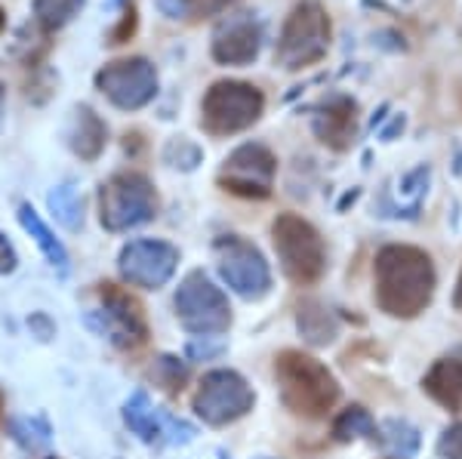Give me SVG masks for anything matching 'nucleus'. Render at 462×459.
<instances>
[{
    "mask_svg": "<svg viewBox=\"0 0 462 459\" xmlns=\"http://www.w3.org/2000/svg\"><path fill=\"white\" fill-rule=\"evenodd\" d=\"M158 213L154 185L143 173H117L99 191V219L108 232H130Z\"/></svg>",
    "mask_w": 462,
    "mask_h": 459,
    "instance_id": "6",
    "label": "nucleus"
},
{
    "mask_svg": "<svg viewBox=\"0 0 462 459\" xmlns=\"http://www.w3.org/2000/svg\"><path fill=\"white\" fill-rule=\"evenodd\" d=\"M136 28H139L136 4H133V0H126V4H124V13H121V22L115 25V32H111L108 43H111V47H121V43H126L133 34H136Z\"/></svg>",
    "mask_w": 462,
    "mask_h": 459,
    "instance_id": "28",
    "label": "nucleus"
},
{
    "mask_svg": "<svg viewBox=\"0 0 462 459\" xmlns=\"http://www.w3.org/2000/svg\"><path fill=\"white\" fill-rule=\"evenodd\" d=\"M124 423L130 426L133 435H139V441L145 444L163 441V413L154 410L152 398L145 391H133L130 401L124 404Z\"/></svg>",
    "mask_w": 462,
    "mask_h": 459,
    "instance_id": "18",
    "label": "nucleus"
},
{
    "mask_svg": "<svg viewBox=\"0 0 462 459\" xmlns=\"http://www.w3.org/2000/svg\"><path fill=\"white\" fill-rule=\"evenodd\" d=\"M272 241L278 250L284 275L300 287L318 284L327 271V247L318 228L296 213H281L272 225Z\"/></svg>",
    "mask_w": 462,
    "mask_h": 459,
    "instance_id": "3",
    "label": "nucleus"
},
{
    "mask_svg": "<svg viewBox=\"0 0 462 459\" xmlns=\"http://www.w3.org/2000/svg\"><path fill=\"white\" fill-rule=\"evenodd\" d=\"M263 50V25L253 13L228 16L213 34V59L219 65H250Z\"/></svg>",
    "mask_w": 462,
    "mask_h": 459,
    "instance_id": "14",
    "label": "nucleus"
},
{
    "mask_svg": "<svg viewBox=\"0 0 462 459\" xmlns=\"http://www.w3.org/2000/svg\"><path fill=\"white\" fill-rule=\"evenodd\" d=\"M176 317L191 336H219L231 327V308L219 287L204 271H191L176 290Z\"/></svg>",
    "mask_w": 462,
    "mask_h": 459,
    "instance_id": "7",
    "label": "nucleus"
},
{
    "mask_svg": "<svg viewBox=\"0 0 462 459\" xmlns=\"http://www.w3.org/2000/svg\"><path fill=\"white\" fill-rule=\"evenodd\" d=\"M4 25H6V16H4V10H0V32H4Z\"/></svg>",
    "mask_w": 462,
    "mask_h": 459,
    "instance_id": "39",
    "label": "nucleus"
},
{
    "mask_svg": "<svg viewBox=\"0 0 462 459\" xmlns=\"http://www.w3.org/2000/svg\"><path fill=\"white\" fill-rule=\"evenodd\" d=\"M102 296V312L87 315V324L93 327L99 336L111 339L117 349H136L148 339V321L145 312L130 293L121 290L117 284H99Z\"/></svg>",
    "mask_w": 462,
    "mask_h": 459,
    "instance_id": "10",
    "label": "nucleus"
},
{
    "mask_svg": "<svg viewBox=\"0 0 462 459\" xmlns=\"http://www.w3.org/2000/svg\"><path fill=\"white\" fill-rule=\"evenodd\" d=\"M278 173V161L265 145L247 142L226 158V167L219 173V188H226L228 195L247 197V201H265L272 197V182Z\"/></svg>",
    "mask_w": 462,
    "mask_h": 459,
    "instance_id": "11",
    "label": "nucleus"
},
{
    "mask_svg": "<svg viewBox=\"0 0 462 459\" xmlns=\"http://www.w3.org/2000/svg\"><path fill=\"white\" fill-rule=\"evenodd\" d=\"M330 47V19L318 0H302L293 6L284 32L274 47V62L287 71H300L320 62Z\"/></svg>",
    "mask_w": 462,
    "mask_h": 459,
    "instance_id": "4",
    "label": "nucleus"
},
{
    "mask_svg": "<svg viewBox=\"0 0 462 459\" xmlns=\"http://www.w3.org/2000/svg\"><path fill=\"white\" fill-rule=\"evenodd\" d=\"M200 148L191 142V139H185V136H176V139H170L167 148H163V161H167L170 167H176V170H195L200 164Z\"/></svg>",
    "mask_w": 462,
    "mask_h": 459,
    "instance_id": "27",
    "label": "nucleus"
},
{
    "mask_svg": "<svg viewBox=\"0 0 462 459\" xmlns=\"http://www.w3.org/2000/svg\"><path fill=\"white\" fill-rule=\"evenodd\" d=\"M453 308L462 315V271H459V280H457V290H453Z\"/></svg>",
    "mask_w": 462,
    "mask_h": 459,
    "instance_id": "37",
    "label": "nucleus"
},
{
    "mask_svg": "<svg viewBox=\"0 0 462 459\" xmlns=\"http://www.w3.org/2000/svg\"><path fill=\"white\" fill-rule=\"evenodd\" d=\"M0 106H4V84H0Z\"/></svg>",
    "mask_w": 462,
    "mask_h": 459,
    "instance_id": "40",
    "label": "nucleus"
},
{
    "mask_svg": "<svg viewBox=\"0 0 462 459\" xmlns=\"http://www.w3.org/2000/svg\"><path fill=\"white\" fill-rule=\"evenodd\" d=\"M108 142V127L89 106L74 108V124L69 130V145L80 161H96Z\"/></svg>",
    "mask_w": 462,
    "mask_h": 459,
    "instance_id": "17",
    "label": "nucleus"
},
{
    "mask_svg": "<svg viewBox=\"0 0 462 459\" xmlns=\"http://www.w3.org/2000/svg\"><path fill=\"white\" fill-rule=\"evenodd\" d=\"M355 111L357 106L348 96H333L330 102H324L315 117V136L327 148L346 151L355 139Z\"/></svg>",
    "mask_w": 462,
    "mask_h": 459,
    "instance_id": "15",
    "label": "nucleus"
},
{
    "mask_svg": "<svg viewBox=\"0 0 462 459\" xmlns=\"http://www.w3.org/2000/svg\"><path fill=\"white\" fill-rule=\"evenodd\" d=\"M379 441L389 447V454L394 459H410L420 450V432L410 423H398V419H389V423L383 426V438Z\"/></svg>",
    "mask_w": 462,
    "mask_h": 459,
    "instance_id": "24",
    "label": "nucleus"
},
{
    "mask_svg": "<svg viewBox=\"0 0 462 459\" xmlns=\"http://www.w3.org/2000/svg\"><path fill=\"white\" fill-rule=\"evenodd\" d=\"M330 435H333V441H339V444H352L357 438L376 441L379 428H376V419L370 417L367 407L352 404V407H346V410H342L337 419H333Z\"/></svg>",
    "mask_w": 462,
    "mask_h": 459,
    "instance_id": "21",
    "label": "nucleus"
},
{
    "mask_svg": "<svg viewBox=\"0 0 462 459\" xmlns=\"http://www.w3.org/2000/svg\"><path fill=\"white\" fill-rule=\"evenodd\" d=\"M121 275L126 284L158 290L173 278L179 265V250L167 241H133L121 250Z\"/></svg>",
    "mask_w": 462,
    "mask_h": 459,
    "instance_id": "13",
    "label": "nucleus"
},
{
    "mask_svg": "<svg viewBox=\"0 0 462 459\" xmlns=\"http://www.w3.org/2000/svg\"><path fill=\"white\" fill-rule=\"evenodd\" d=\"M256 404L250 382L235 370H210L195 391V413L207 426H228L247 417Z\"/></svg>",
    "mask_w": 462,
    "mask_h": 459,
    "instance_id": "9",
    "label": "nucleus"
},
{
    "mask_svg": "<svg viewBox=\"0 0 462 459\" xmlns=\"http://www.w3.org/2000/svg\"><path fill=\"white\" fill-rule=\"evenodd\" d=\"M10 432L25 450H41L50 444V428L43 419H13Z\"/></svg>",
    "mask_w": 462,
    "mask_h": 459,
    "instance_id": "26",
    "label": "nucleus"
},
{
    "mask_svg": "<svg viewBox=\"0 0 462 459\" xmlns=\"http://www.w3.org/2000/svg\"><path fill=\"white\" fill-rule=\"evenodd\" d=\"M265 96L244 80H219L200 102V124L210 136H235L263 117Z\"/></svg>",
    "mask_w": 462,
    "mask_h": 459,
    "instance_id": "5",
    "label": "nucleus"
},
{
    "mask_svg": "<svg viewBox=\"0 0 462 459\" xmlns=\"http://www.w3.org/2000/svg\"><path fill=\"white\" fill-rule=\"evenodd\" d=\"M47 204H50V210H53V216L62 222L69 232H78V228L84 225V197L78 195L74 185H59V188H53Z\"/></svg>",
    "mask_w": 462,
    "mask_h": 459,
    "instance_id": "23",
    "label": "nucleus"
},
{
    "mask_svg": "<svg viewBox=\"0 0 462 459\" xmlns=\"http://www.w3.org/2000/svg\"><path fill=\"white\" fill-rule=\"evenodd\" d=\"M398 133H404V117H394L392 127L383 130V142H392V139L398 136Z\"/></svg>",
    "mask_w": 462,
    "mask_h": 459,
    "instance_id": "36",
    "label": "nucleus"
},
{
    "mask_svg": "<svg viewBox=\"0 0 462 459\" xmlns=\"http://www.w3.org/2000/svg\"><path fill=\"white\" fill-rule=\"evenodd\" d=\"M154 6L167 19H185L189 16V0H154Z\"/></svg>",
    "mask_w": 462,
    "mask_h": 459,
    "instance_id": "34",
    "label": "nucleus"
},
{
    "mask_svg": "<svg viewBox=\"0 0 462 459\" xmlns=\"http://www.w3.org/2000/svg\"><path fill=\"white\" fill-rule=\"evenodd\" d=\"M19 222H22V228H25V232L37 241V247L43 250V256L50 259V265L59 269V275H69V250H65L62 241H59L56 234L50 232L47 225H43V219L37 216L32 204H22L19 207Z\"/></svg>",
    "mask_w": 462,
    "mask_h": 459,
    "instance_id": "20",
    "label": "nucleus"
},
{
    "mask_svg": "<svg viewBox=\"0 0 462 459\" xmlns=\"http://www.w3.org/2000/svg\"><path fill=\"white\" fill-rule=\"evenodd\" d=\"M16 250H13V243L6 241V234H0V275H10V271H16Z\"/></svg>",
    "mask_w": 462,
    "mask_h": 459,
    "instance_id": "33",
    "label": "nucleus"
},
{
    "mask_svg": "<svg viewBox=\"0 0 462 459\" xmlns=\"http://www.w3.org/2000/svg\"><path fill=\"white\" fill-rule=\"evenodd\" d=\"M216 265H219L222 280L235 290L241 299L259 302L272 290V269H268L265 256L259 253L256 243L237 238V234H226L213 243Z\"/></svg>",
    "mask_w": 462,
    "mask_h": 459,
    "instance_id": "8",
    "label": "nucleus"
},
{
    "mask_svg": "<svg viewBox=\"0 0 462 459\" xmlns=\"http://www.w3.org/2000/svg\"><path fill=\"white\" fill-rule=\"evenodd\" d=\"M87 0H34V22L41 32L53 34L84 10Z\"/></svg>",
    "mask_w": 462,
    "mask_h": 459,
    "instance_id": "22",
    "label": "nucleus"
},
{
    "mask_svg": "<svg viewBox=\"0 0 462 459\" xmlns=\"http://www.w3.org/2000/svg\"><path fill=\"white\" fill-rule=\"evenodd\" d=\"M231 4H237V0H189V16L210 19V16H219L222 10H228Z\"/></svg>",
    "mask_w": 462,
    "mask_h": 459,
    "instance_id": "31",
    "label": "nucleus"
},
{
    "mask_svg": "<svg viewBox=\"0 0 462 459\" xmlns=\"http://www.w3.org/2000/svg\"><path fill=\"white\" fill-rule=\"evenodd\" d=\"M376 306L389 317H420L435 299V262L426 250L389 243L376 253Z\"/></svg>",
    "mask_w": 462,
    "mask_h": 459,
    "instance_id": "1",
    "label": "nucleus"
},
{
    "mask_svg": "<svg viewBox=\"0 0 462 459\" xmlns=\"http://www.w3.org/2000/svg\"><path fill=\"white\" fill-rule=\"evenodd\" d=\"M438 456L462 459V423H453L450 428H444V435L438 438Z\"/></svg>",
    "mask_w": 462,
    "mask_h": 459,
    "instance_id": "30",
    "label": "nucleus"
},
{
    "mask_svg": "<svg viewBox=\"0 0 462 459\" xmlns=\"http://www.w3.org/2000/svg\"><path fill=\"white\" fill-rule=\"evenodd\" d=\"M274 380L284 407L302 419H324L339 401L337 376L327 370V364L300 349H287L274 358Z\"/></svg>",
    "mask_w": 462,
    "mask_h": 459,
    "instance_id": "2",
    "label": "nucleus"
},
{
    "mask_svg": "<svg viewBox=\"0 0 462 459\" xmlns=\"http://www.w3.org/2000/svg\"><path fill=\"white\" fill-rule=\"evenodd\" d=\"M143 148H145L143 133H126V136H124V151L126 154H133V158H136V154H143Z\"/></svg>",
    "mask_w": 462,
    "mask_h": 459,
    "instance_id": "35",
    "label": "nucleus"
},
{
    "mask_svg": "<svg viewBox=\"0 0 462 459\" xmlns=\"http://www.w3.org/2000/svg\"><path fill=\"white\" fill-rule=\"evenodd\" d=\"M355 201H357V191H348V195L339 201V210H346V207H348V204H355Z\"/></svg>",
    "mask_w": 462,
    "mask_h": 459,
    "instance_id": "38",
    "label": "nucleus"
},
{
    "mask_svg": "<svg viewBox=\"0 0 462 459\" xmlns=\"http://www.w3.org/2000/svg\"><path fill=\"white\" fill-rule=\"evenodd\" d=\"M152 376L158 386H163V391L179 395V391L185 389V382H189V367H185L179 358H173V354H161V358H154Z\"/></svg>",
    "mask_w": 462,
    "mask_h": 459,
    "instance_id": "25",
    "label": "nucleus"
},
{
    "mask_svg": "<svg viewBox=\"0 0 462 459\" xmlns=\"http://www.w3.org/2000/svg\"><path fill=\"white\" fill-rule=\"evenodd\" d=\"M296 327H300V336L305 339L309 345H330L333 339L339 336V327H337V317L327 312L320 302L315 299H305L300 308H296Z\"/></svg>",
    "mask_w": 462,
    "mask_h": 459,
    "instance_id": "19",
    "label": "nucleus"
},
{
    "mask_svg": "<svg viewBox=\"0 0 462 459\" xmlns=\"http://www.w3.org/2000/svg\"><path fill=\"white\" fill-rule=\"evenodd\" d=\"M422 391L444 410H462V358H438L422 376Z\"/></svg>",
    "mask_w": 462,
    "mask_h": 459,
    "instance_id": "16",
    "label": "nucleus"
},
{
    "mask_svg": "<svg viewBox=\"0 0 462 459\" xmlns=\"http://www.w3.org/2000/svg\"><path fill=\"white\" fill-rule=\"evenodd\" d=\"M96 87L108 96L111 106L136 111L145 108L158 96V71L143 56L117 59V62L106 65L102 71H96Z\"/></svg>",
    "mask_w": 462,
    "mask_h": 459,
    "instance_id": "12",
    "label": "nucleus"
},
{
    "mask_svg": "<svg viewBox=\"0 0 462 459\" xmlns=\"http://www.w3.org/2000/svg\"><path fill=\"white\" fill-rule=\"evenodd\" d=\"M28 327H32V330L37 333V339H43V343H47V339H53V336H56V324L50 321L47 315H41V312L28 317Z\"/></svg>",
    "mask_w": 462,
    "mask_h": 459,
    "instance_id": "32",
    "label": "nucleus"
},
{
    "mask_svg": "<svg viewBox=\"0 0 462 459\" xmlns=\"http://www.w3.org/2000/svg\"><path fill=\"white\" fill-rule=\"evenodd\" d=\"M213 336H195L189 345H185V354H189L191 361H210V358H219L222 352H226V343H210Z\"/></svg>",
    "mask_w": 462,
    "mask_h": 459,
    "instance_id": "29",
    "label": "nucleus"
}]
</instances>
